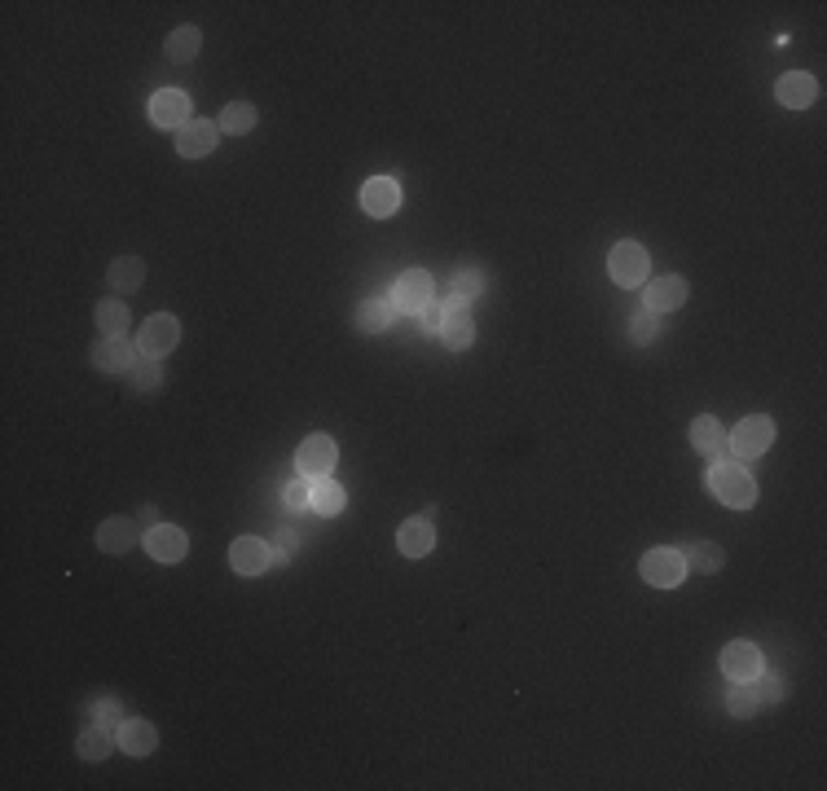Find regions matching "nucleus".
<instances>
[{"mask_svg": "<svg viewBox=\"0 0 827 791\" xmlns=\"http://www.w3.org/2000/svg\"><path fill=\"white\" fill-rule=\"evenodd\" d=\"M709 488H713V497H718L722 506H731V510H748V506L757 501L753 475H748L740 462H731V458H722V462L709 471Z\"/></svg>", "mask_w": 827, "mask_h": 791, "instance_id": "1", "label": "nucleus"}, {"mask_svg": "<svg viewBox=\"0 0 827 791\" xmlns=\"http://www.w3.org/2000/svg\"><path fill=\"white\" fill-rule=\"evenodd\" d=\"M726 444H731V458H762V453L775 444V422H770L766 414H753V418H744L740 427L726 436Z\"/></svg>", "mask_w": 827, "mask_h": 791, "instance_id": "2", "label": "nucleus"}, {"mask_svg": "<svg viewBox=\"0 0 827 791\" xmlns=\"http://www.w3.org/2000/svg\"><path fill=\"white\" fill-rule=\"evenodd\" d=\"M638 572H643L647 585L674 589V585H682V576H687V563H682V550H669V545H660V550H647V554H643Z\"/></svg>", "mask_w": 827, "mask_h": 791, "instance_id": "3", "label": "nucleus"}, {"mask_svg": "<svg viewBox=\"0 0 827 791\" xmlns=\"http://www.w3.org/2000/svg\"><path fill=\"white\" fill-rule=\"evenodd\" d=\"M176 339H181V321H176L172 313H154V317H146L141 321V330H137V348H141V356H168L172 348H176Z\"/></svg>", "mask_w": 827, "mask_h": 791, "instance_id": "4", "label": "nucleus"}, {"mask_svg": "<svg viewBox=\"0 0 827 791\" xmlns=\"http://www.w3.org/2000/svg\"><path fill=\"white\" fill-rule=\"evenodd\" d=\"M432 299H436V286H432V273L427 269H410V273L396 277V286H392L396 313H423Z\"/></svg>", "mask_w": 827, "mask_h": 791, "instance_id": "5", "label": "nucleus"}, {"mask_svg": "<svg viewBox=\"0 0 827 791\" xmlns=\"http://www.w3.org/2000/svg\"><path fill=\"white\" fill-rule=\"evenodd\" d=\"M335 462H339V449H335V440H330V436H308L300 444V453H295V466H300V475L308 479V484L330 479Z\"/></svg>", "mask_w": 827, "mask_h": 791, "instance_id": "6", "label": "nucleus"}, {"mask_svg": "<svg viewBox=\"0 0 827 791\" xmlns=\"http://www.w3.org/2000/svg\"><path fill=\"white\" fill-rule=\"evenodd\" d=\"M608 273L616 286H643L647 282V251L638 242H616L608 255Z\"/></svg>", "mask_w": 827, "mask_h": 791, "instance_id": "7", "label": "nucleus"}, {"mask_svg": "<svg viewBox=\"0 0 827 791\" xmlns=\"http://www.w3.org/2000/svg\"><path fill=\"white\" fill-rule=\"evenodd\" d=\"M141 541H146L150 559H159V563H181L185 550H190V537H185L176 523H154V528H150Z\"/></svg>", "mask_w": 827, "mask_h": 791, "instance_id": "8", "label": "nucleus"}, {"mask_svg": "<svg viewBox=\"0 0 827 791\" xmlns=\"http://www.w3.org/2000/svg\"><path fill=\"white\" fill-rule=\"evenodd\" d=\"M150 119H154L159 128L181 132L185 124H190V97H185L181 88H163V93L150 97Z\"/></svg>", "mask_w": 827, "mask_h": 791, "instance_id": "9", "label": "nucleus"}, {"mask_svg": "<svg viewBox=\"0 0 827 791\" xmlns=\"http://www.w3.org/2000/svg\"><path fill=\"white\" fill-rule=\"evenodd\" d=\"M722 673L731 677V682H753V677L762 673V651H757L753 642H726Z\"/></svg>", "mask_w": 827, "mask_h": 791, "instance_id": "10", "label": "nucleus"}, {"mask_svg": "<svg viewBox=\"0 0 827 791\" xmlns=\"http://www.w3.org/2000/svg\"><path fill=\"white\" fill-rule=\"evenodd\" d=\"M137 361H141V348H132L128 339H102L93 348V365L102 374H132Z\"/></svg>", "mask_w": 827, "mask_h": 791, "instance_id": "11", "label": "nucleus"}, {"mask_svg": "<svg viewBox=\"0 0 827 791\" xmlns=\"http://www.w3.org/2000/svg\"><path fill=\"white\" fill-rule=\"evenodd\" d=\"M229 563H234L238 576H260V572H269L273 554L260 537H238L234 545H229Z\"/></svg>", "mask_w": 827, "mask_h": 791, "instance_id": "12", "label": "nucleus"}, {"mask_svg": "<svg viewBox=\"0 0 827 791\" xmlns=\"http://www.w3.org/2000/svg\"><path fill=\"white\" fill-rule=\"evenodd\" d=\"M432 545H436V528H432V519H427V515L405 519L401 528H396V550H401L405 559H423Z\"/></svg>", "mask_w": 827, "mask_h": 791, "instance_id": "13", "label": "nucleus"}, {"mask_svg": "<svg viewBox=\"0 0 827 791\" xmlns=\"http://www.w3.org/2000/svg\"><path fill=\"white\" fill-rule=\"evenodd\" d=\"M691 444L704 453V458H713V462H722V458H731V444H726V427L713 414H704L691 422Z\"/></svg>", "mask_w": 827, "mask_h": 791, "instance_id": "14", "label": "nucleus"}, {"mask_svg": "<svg viewBox=\"0 0 827 791\" xmlns=\"http://www.w3.org/2000/svg\"><path fill=\"white\" fill-rule=\"evenodd\" d=\"M216 137H220L216 124H207V119H190V124L176 132V150H181L185 159H207V154L216 150Z\"/></svg>", "mask_w": 827, "mask_h": 791, "instance_id": "15", "label": "nucleus"}, {"mask_svg": "<svg viewBox=\"0 0 827 791\" xmlns=\"http://www.w3.org/2000/svg\"><path fill=\"white\" fill-rule=\"evenodd\" d=\"M361 207L370 211V216H392L396 207H401V185L392 181V176H374V181L361 185Z\"/></svg>", "mask_w": 827, "mask_h": 791, "instance_id": "16", "label": "nucleus"}, {"mask_svg": "<svg viewBox=\"0 0 827 791\" xmlns=\"http://www.w3.org/2000/svg\"><path fill=\"white\" fill-rule=\"evenodd\" d=\"M643 304H647V313H669V308H682L687 304V282L682 277H656L652 286L643 291Z\"/></svg>", "mask_w": 827, "mask_h": 791, "instance_id": "17", "label": "nucleus"}, {"mask_svg": "<svg viewBox=\"0 0 827 791\" xmlns=\"http://www.w3.org/2000/svg\"><path fill=\"white\" fill-rule=\"evenodd\" d=\"M132 541H137V523L124 519V515L106 519L102 528H97V550L102 554H128Z\"/></svg>", "mask_w": 827, "mask_h": 791, "instance_id": "18", "label": "nucleus"}, {"mask_svg": "<svg viewBox=\"0 0 827 791\" xmlns=\"http://www.w3.org/2000/svg\"><path fill=\"white\" fill-rule=\"evenodd\" d=\"M775 97H779V102H784L788 110H806L814 97H819V84H814V75H806V71H792V75H784V80H779Z\"/></svg>", "mask_w": 827, "mask_h": 791, "instance_id": "19", "label": "nucleus"}, {"mask_svg": "<svg viewBox=\"0 0 827 791\" xmlns=\"http://www.w3.org/2000/svg\"><path fill=\"white\" fill-rule=\"evenodd\" d=\"M154 748H159V734H154L150 721L128 717L124 726H119V752H128V756H150Z\"/></svg>", "mask_w": 827, "mask_h": 791, "instance_id": "20", "label": "nucleus"}, {"mask_svg": "<svg viewBox=\"0 0 827 791\" xmlns=\"http://www.w3.org/2000/svg\"><path fill=\"white\" fill-rule=\"evenodd\" d=\"M106 282H110V291H119V295L141 291V282H146V260H141V255H119L106 269Z\"/></svg>", "mask_w": 827, "mask_h": 791, "instance_id": "21", "label": "nucleus"}, {"mask_svg": "<svg viewBox=\"0 0 827 791\" xmlns=\"http://www.w3.org/2000/svg\"><path fill=\"white\" fill-rule=\"evenodd\" d=\"M440 339L449 343V352H467L471 339H476V321H471L467 308H445V326H440Z\"/></svg>", "mask_w": 827, "mask_h": 791, "instance_id": "22", "label": "nucleus"}, {"mask_svg": "<svg viewBox=\"0 0 827 791\" xmlns=\"http://www.w3.org/2000/svg\"><path fill=\"white\" fill-rule=\"evenodd\" d=\"M115 748H119V730H106V726H88L80 734V743H75L80 761H106Z\"/></svg>", "mask_w": 827, "mask_h": 791, "instance_id": "23", "label": "nucleus"}, {"mask_svg": "<svg viewBox=\"0 0 827 791\" xmlns=\"http://www.w3.org/2000/svg\"><path fill=\"white\" fill-rule=\"evenodd\" d=\"M93 321L102 326L106 339H128L132 317H128V304H124V299H102V304H97V313H93Z\"/></svg>", "mask_w": 827, "mask_h": 791, "instance_id": "24", "label": "nucleus"}, {"mask_svg": "<svg viewBox=\"0 0 827 791\" xmlns=\"http://www.w3.org/2000/svg\"><path fill=\"white\" fill-rule=\"evenodd\" d=\"M308 506H313L322 519L344 515V506H348L344 484H335V479H317V484H313V497H308Z\"/></svg>", "mask_w": 827, "mask_h": 791, "instance_id": "25", "label": "nucleus"}, {"mask_svg": "<svg viewBox=\"0 0 827 791\" xmlns=\"http://www.w3.org/2000/svg\"><path fill=\"white\" fill-rule=\"evenodd\" d=\"M392 321H396V304H392V295H388V299H379V295H374V299H366V304L357 308V326L366 330V334H383V330L392 326Z\"/></svg>", "mask_w": 827, "mask_h": 791, "instance_id": "26", "label": "nucleus"}, {"mask_svg": "<svg viewBox=\"0 0 827 791\" xmlns=\"http://www.w3.org/2000/svg\"><path fill=\"white\" fill-rule=\"evenodd\" d=\"M682 563H687V572H722V563H726V554H722V545H713V541H696V545H687L682 550Z\"/></svg>", "mask_w": 827, "mask_h": 791, "instance_id": "27", "label": "nucleus"}, {"mask_svg": "<svg viewBox=\"0 0 827 791\" xmlns=\"http://www.w3.org/2000/svg\"><path fill=\"white\" fill-rule=\"evenodd\" d=\"M484 295V273L480 269H462L454 282H449V308H467L471 299Z\"/></svg>", "mask_w": 827, "mask_h": 791, "instance_id": "28", "label": "nucleus"}, {"mask_svg": "<svg viewBox=\"0 0 827 791\" xmlns=\"http://www.w3.org/2000/svg\"><path fill=\"white\" fill-rule=\"evenodd\" d=\"M198 49H203V31L198 27H176L168 36V58L172 62H194Z\"/></svg>", "mask_w": 827, "mask_h": 791, "instance_id": "29", "label": "nucleus"}, {"mask_svg": "<svg viewBox=\"0 0 827 791\" xmlns=\"http://www.w3.org/2000/svg\"><path fill=\"white\" fill-rule=\"evenodd\" d=\"M216 128L220 132H234V137H238V132H251V128H256V106H251V102H229L225 110H220Z\"/></svg>", "mask_w": 827, "mask_h": 791, "instance_id": "30", "label": "nucleus"}, {"mask_svg": "<svg viewBox=\"0 0 827 791\" xmlns=\"http://www.w3.org/2000/svg\"><path fill=\"white\" fill-rule=\"evenodd\" d=\"M762 708V695H757V686L753 682H731V695H726V712L731 717H753V712Z\"/></svg>", "mask_w": 827, "mask_h": 791, "instance_id": "31", "label": "nucleus"}, {"mask_svg": "<svg viewBox=\"0 0 827 791\" xmlns=\"http://www.w3.org/2000/svg\"><path fill=\"white\" fill-rule=\"evenodd\" d=\"M132 387H137V392H154V387L163 383V365L154 361V356H141L137 365H132Z\"/></svg>", "mask_w": 827, "mask_h": 791, "instance_id": "32", "label": "nucleus"}, {"mask_svg": "<svg viewBox=\"0 0 827 791\" xmlns=\"http://www.w3.org/2000/svg\"><path fill=\"white\" fill-rule=\"evenodd\" d=\"M660 339V313H638L630 321V343H638V348H647V343H656Z\"/></svg>", "mask_w": 827, "mask_h": 791, "instance_id": "33", "label": "nucleus"}, {"mask_svg": "<svg viewBox=\"0 0 827 791\" xmlns=\"http://www.w3.org/2000/svg\"><path fill=\"white\" fill-rule=\"evenodd\" d=\"M269 554H273V567L291 563L295 554H300V532H291V528H286V532H278V545H273Z\"/></svg>", "mask_w": 827, "mask_h": 791, "instance_id": "34", "label": "nucleus"}, {"mask_svg": "<svg viewBox=\"0 0 827 791\" xmlns=\"http://www.w3.org/2000/svg\"><path fill=\"white\" fill-rule=\"evenodd\" d=\"M308 497H313V488H308V479H304V475H300V479H291V484L282 488V501H286L291 510H304V506H308Z\"/></svg>", "mask_w": 827, "mask_h": 791, "instance_id": "35", "label": "nucleus"}, {"mask_svg": "<svg viewBox=\"0 0 827 791\" xmlns=\"http://www.w3.org/2000/svg\"><path fill=\"white\" fill-rule=\"evenodd\" d=\"M124 708L115 704V699H102V704H97V726H106V730H119L124 726Z\"/></svg>", "mask_w": 827, "mask_h": 791, "instance_id": "36", "label": "nucleus"}, {"mask_svg": "<svg viewBox=\"0 0 827 791\" xmlns=\"http://www.w3.org/2000/svg\"><path fill=\"white\" fill-rule=\"evenodd\" d=\"M762 677V673H757ZM757 695H762V704H779V699H784V682H779L775 673H766L762 682H757Z\"/></svg>", "mask_w": 827, "mask_h": 791, "instance_id": "37", "label": "nucleus"}, {"mask_svg": "<svg viewBox=\"0 0 827 791\" xmlns=\"http://www.w3.org/2000/svg\"><path fill=\"white\" fill-rule=\"evenodd\" d=\"M445 308H449V304H436V299H432V304L418 313V317H423V330H427V334H440V326H445Z\"/></svg>", "mask_w": 827, "mask_h": 791, "instance_id": "38", "label": "nucleus"}]
</instances>
